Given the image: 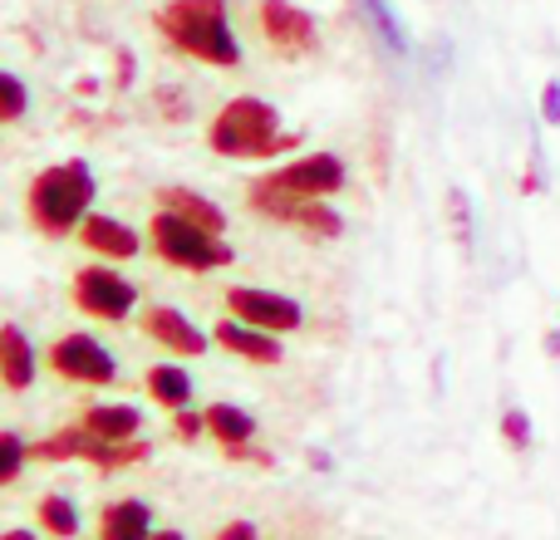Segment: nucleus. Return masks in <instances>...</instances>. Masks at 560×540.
<instances>
[{"label":"nucleus","mask_w":560,"mask_h":540,"mask_svg":"<svg viewBox=\"0 0 560 540\" xmlns=\"http://www.w3.org/2000/svg\"><path fill=\"white\" fill-rule=\"evenodd\" d=\"M153 20L183 55L222 69L242 64V45H236L232 20H226V0H167Z\"/></svg>","instance_id":"nucleus-1"},{"label":"nucleus","mask_w":560,"mask_h":540,"mask_svg":"<svg viewBox=\"0 0 560 540\" xmlns=\"http://www.w3.org/2000/svg\"><path fill=\"white\" fill-rule=\"evenodd\" d=\"M207 143L222 157H276L285 148H295V133H280V108H271L266 98L242 94L232 104H222V114L207 128Z\"/></svg>","instance_id":"nucleus-2"},{"label":"nucleus","mask_w":560,"mask_h":540,"mask_svg":"<svg viewBox=\"0 0 560 540\" xmlns=\"http://www.w3.org/2000/svg\"><path fill=\"white\" fill-rule=\"evenodd\" d=\"M94 173L89 163H55L30 183V222L39 226L45 236H69L74 226H84L89 207H94Z\"/></svg>","instance_id":"nucleus-3"},{"label":"nucleus","mask_w":560,"mask_h":540,"mask_svg":"<svg viewBox=\"0 0 560 540\" xmlns=\"http://www.w3.org/2000/svg\"><path fill=\"white\" fill-rule=\"evenodd\" d=\"M153 251L163 256L167 266L192 270V275H202V270H222V266L236 261V251L222 242V232H212V226L183 216L177 207H163V212L153 216Z\"/></svg>","instance_id":"nucleus-4"},{"label":"nucleus","mask_w":560,"mask_h":540,"mask_svg":"<svg viewBox=\"0 0 560 540\" xmlns=\"http://www.w3.org/2000/svg\"><path fill=\"white\" fill-rule=\"evenodd\" d=\"M74 305L94 319H108V325H124L138 305V290L133 280H124L118 270H104V266H89L74 275Z\"/></svg>","instance_id":"nucleus-5"},{"label":"nucleus","mask_w":560,"mask_h":540,"mask_svg":"<svg viewBox=\"0 0 560 540\" xmlns=\"http://www.w3.org/2000/svg\"><path fill=\"white\" fill-rule=\"evenodd\" d=\"M49 368L59 378H69V384H89V388H104L118 378V359L94 334H65L49 349Z\"/></svg>","instance_id":"nucleus-6"},{"label":"nucleus","mask_w":560,"mask_h":540,"mask_svg":"<svg viewBox=\"0 0 560 540\" xmlns=\"http://www.w3.org/2000/svg\"><path fill=\"white\" fill-rule=\"evenodd\" d=\"M256 15H261V35H266V45H271L276 55L300 59V55H310V49L319 45L315 20H310L300 5H290V0H261Z\"/></svg>","instance_id":"nucleus-7"},{"label":"nucleus","mask_w":560,"mask_h":540,"mask_svg":"<svg viewBox=\"0 0 560 540\" xmlns=\"http://www.w3.org/2000/svg\"><path fill=\"white\" fill-rule=\"evenodd\" d=\"M226 305H232L242 319H252V325L276 329V334H290V329H300V325H305V309H300V300L280 295V290L232 285V290H226Z\"/></svg>","instance_id":"nucleus-8"},{"label":"nucleus","mask_w":560,"mask_h":540,"mask_svg":"<svg viewBox=\"0 0 560 540\" xmlns=\"http://www.w3.org/2000/svg\"><path fill=\"white\" fill-rule=\"evenodd\" d=\"M266 177L295 197H335L339 187H345V163H339L335 153H310V157H295V163L276 167V173H266Z\"/></svg>","instance_id":"nucleus-9"},{"label":"nucleus","mask_w":560,"mask_h":540,"mask_svg":"<svg viewBox=\"0 0 560 540\" xmlns=\"http://www.w3.org/2000/svg\"><path fill=\"white\" fill-rule=\"evenodd\" d=\"M143 334L148 339H158L163 349H173V354H183V359H192V354H207V334L192 325V319L183 315V309H173V305H153L143 315Z\"/></svg>","instance_id":"nucleus-10"},{"label":"nucleus","mask_w":560,"mask_h":540,"mask_svg":"<svg viewBox=\"0 0 560 540\" xmlns=\"http://www.w3.org/2000/svg\"><path fill=\"white\" fill-rule=\"evenodd\" d=\"M212 339L222 349H232V354H242V359H252V364H280L285 359V349L276 344V329H261V325H252V319H222V325L212 329Z\"/></svg>","instance_id":"nucleus-11"},{"label":"nucleus","mask_w":560,"mask_h":540,"mask_svg":"<svg viewBox=\"0 0 560 540\" xmlns=\"http://www.w3.org/2000/svg\"><path fill=\"white\" fill-rule=\"evenodd\" d=\"M79 242H84L94 256H108V261H128V256H138V246H143L128 222H118V216H98V212L84 216Z\"/></svg>","instance_id":"nucleus-12"},{"label":"nucleus","mask_w":560,"mask_h":540,"mask_svg":"<svg viewBox=\"0 0 560 540\" xmlns=\"http://www.w3.org/2000/svg\"><path fill=\"white\" fill-rule=\"evenodd\" d=\"M0 378H5L10 394H25L30 378H35V349H30L25 329L15 319L0 325Z\"/></svg>","instance_id":"nucleus-13"},{"label":"nucleus","mask_w":560,"mask_h":540,"mask_svg":"<svg viewBox=\"0 0 560 540\" xmlns=\"http://www.w3.org/2000/svg\"><path fill=\"white\" fill-rule=\"evenodd\" d=\"M153 531V512L143 502H108L98 516V536L104 540H143Z\"/></svg>","instance_id":"nucleus-14"},{"label":"nucleus","mask_w":560,"mask_h":540,"mask_svg":"<svg viewBox=\"0 0 560 540\" xmlns=\"http://www.w3.org/2000/svg\"><path fill=\"white\" fill-rule=\"evenodd\" d=\"M207 423H212V437L226 447V453H242V447L256 437V418L236 403H212L207 408Z\"/></svg>","instance_id":"nucleus-15"},{"label":"nucleus","mask_w":560,"mask_h":540,"mask_svg":"<svg viewBox=\"0 0 560 540\" xmlns=\"http://www.w3.org/2000/svg\"><path fill=\"white\" fill-rule=\"evenodd\" d=\"M84 427H94L108 443H128V437H138V427H143V413H138L133 403H98L84 413Z\"/></svg>","instance_id":"nucleus-16"},{"label":"nucleus","mask_w":560,"mask_h":540,"mask_svg":"<svg viewBox=\"0 0 560 540\" xmlns=\"http://www.w3.org/2000/svg\"><path fill=\"white\" fill-rule=\"evenodd\" d=\"M143 384H148V394H153L163 408H173V413L192 403V374H187V368H177V364H153Z\"/></svg>","instance_id":"nucleus-17"},{"label":"nucleus","mask_w":560,"mask_h":540,"mask_svg":"<svg viewBox=\"0 0 560 540\" xmlns=\"http://www.w3.org/2000/svg\"><path fill=\"white\" fill-rule=\"evenodd\" d=\"M359 5H364V20L374 25V35L384 39V49H394V55L413 49V39H408V30H404V15H398L388 0H359Z\"/></svg>","instance_id":"nucleus-18"},{"label":"nucleus","mask_w":560,"mask_h":540,"mask_svg":"<svg viewBox=\"0 0 560 540\" xmlns=\"http://www.w3.org/2000/svg\"><path fill=\"white\" fill-rule=\"evenodd\" d=\"M163 207H177V212L192 216V222L212 226V232H226V212L212 202V197L192 192V187H163Z\"/></svg>","instance_id":"nucleus-19"},{"label":"nucleus","mask_w":560,"mask_h":540,"mask_svg":"<svg viewBox=\"0 0 560 540\" xmlns=\"http://www.w3.org/2000/svg\"><path fill=\"white\" fill-rule=\"evenodd\" d=\"M39 526H45L49 536H59V540H69V536H79V506L69 502V496H45L39 502Z\"/></svg>","instance_id":"nucleus-20"},{"label":"nucleus","mask_w":560,"mask_h":540,"mask_svg":"<svg viewBox=\"0 0 560 540\" xmlns=\"http://www.w3.org/2000/svg\"><path fill=\"white\" fill-rule=\"evenodd\" d=\"M447 222H453V236L463 251H472V202H467L463 187H447Z\"/></svg>","instance_id":"nucleus-21"},{"label":"nucleus","mask_w":560,"mask_h":540,"mask_svg":"<svg viewBox=\"0 0 560 540\" xmlns=\"http://www.w3.org/2000/svg\"><path fill=\"white\" fill-rule=\"evenodd\" d=\"M25 457H30L25 437H20V433H0V486L15 482L20 467H25Z\"/></svg>","instance_id":"nucleus-22"},{"label":"nucleus","mask_w":560,"mask_h":540,"mask_svg":"<svg viewBox=\"0 0 560 540\" xmlns=\"http://www.w3.org/2000/svg\"><path fill=\"white\" fill-rule=\"evenodd\" d=\"M532 413H526V408H506L502 413V443L512 447V453H526V447H532Z\"/></svg>","instance_id":"nucleus-23"},{"label":"nucleus","mask_w":560,"mask_h":540,"mask_svg":"<svg viewBox=\"0 0 560 540\" xmlns=\"http://www.w3.org/2000/svg\"><path fill=\"white\" fill-rule=\"evenodd\" d=\"M0 89H5V108H0V114H5V124H20V118H25V108H30V94H25V84H20V74H0Z\"/></svg>","instance_id":"nucleus-24"},{"label":"nucleus","mask_w":560,"mask_h":540,"mask_svg":"<svg viewBox=\"0 0 560 540\" xmlns=\"http://www.w3.org/2000/svg\"><path fill=\"white\" fill-rule=\"evenodd\" d=\"M173 433H177V443H197L202 433H212V423H207V413H187V408H177Z\"/></svg>","instance_id":"nucleus-25"},{"label":"nucleus","mask_w":560,"mask_h":540,"mask_svg":"<svg viewBox=\"0 0 560 540\" xmlns=\"http://www.w3.org/2000/svg\"><path fill=\"white\" fill-rule=\"evenodd\" d=\"M541 118L551 128H560V79H546V89H541Z\"/></svg>","instance_id":"nucleus-26"},{"label":"nucleus","mask_w":560,"mask_h":540,"mask_svg":"<svg viewBox=\"0 0 560 540\" xmlns=\"http://www.w3.org/2000/svg\"><path fill=\"white\" fill-rule=\"evenodd\" d=\"M158 104H167V108H163L167 118H187V108H183L187 94H183V89H158Z\"/></svg>","instance_id":"nucleus-27"},{"label":"nucleus","mask_w":560,"mask_h":540,"mask_svg":"<svg viewBox=\"0 0 560 540\" xmlns=\"http://www.w3.org/2000/svg\"><path fill=\"white\" fill-rule=\"evenodd\" d=\"M252 536H256L252 521H226L222 531H217V540H252Z\"/></svg>","instance_id":"nucleus-28"},{"label":"nucleus","mask_w":560,"mask_h":540,"mask_svg":"<svg viewBox=\"0 0 560 540\" xmlns=\"http://www.w3.org/2000/svg\"><path fill=\"white\" fill-rule=\"evenodd\" d=\"M128 84H133V55L118 49V89H128Z\"/></svg>","instance_id":"nucleus-29"},{"label":"nucleus","mask_w":560,"mask_h":540,"mask_svg":"<svg viewBox=\"0 0 560 540\" xmlns=\"http://www.w3.org/2000/svg\"><path fill=\"white\" fill-rule=\"evenodd\" d=\"M310 467H319V472H329V467H335V462H329V453H310Z\"/></svg>","instance_id":"nucleus-30"},{"label":"nucleus","mask_w":560,"mask_h":540,"mask_svg":"<svg viewBox=\"0 0 560 540\" xmlns=\"http://www.w3.org/2000/svg\"><path fill=\"white\" fill-rule=\"evenodd\" d=\"M546 349H551V354H560V329H556L551 339H546Z\"/></svg>","instance_id":"nucleus-31"}]
</instances>
